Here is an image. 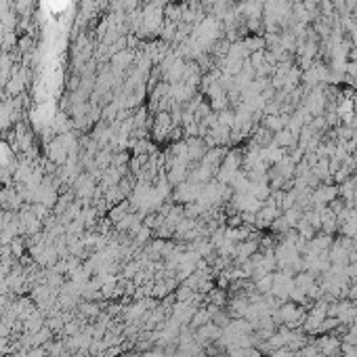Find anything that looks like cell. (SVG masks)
I'll use <instances>...</instances> for the list:
<instances>
[{"instance_id": "6da1fadb", "label": "cell", "mask_w": 357, "mask_h": 357, "mask_svg": "<svg viewBox=\"0 0 357 357\" xmlns=\"http://www.w3.org/2000/svg\"><path fill=\"white\" fill-rule=\"evenodd\" d=\"M271 284H273V282H271V278H269V276H265L263 280H258V284H256V286H258V290L267 292V290L271 288Z\"/></svg>"}, {"instance_id": "7a4b0ae2", "label": "cell", "mask_w": 357, "mask_h": 357, "mask_svg": "<svg viewBox=\"0 0 357 357\" xmlns=\"http://www.w3.org/2000/svg\"><path fill=\"white\" fill-rule=\"evenodd\" d=\"M246 357H263V355H260L258 351H254V349H252V351H248V355H246Z\"/></svg>"}]
</instances>
